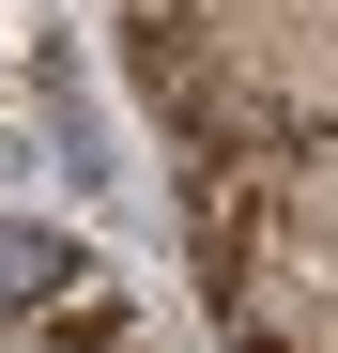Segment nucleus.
Listing matches in <instances>:
<instances>
[{"mask_svg": "<svg viewBox=\"0 0 338 353\" xmlns=\"http://www.w3.org/2000/svg\"><path fill=\"white\" fill-rule=\"evenodd\" d=\"M139 77H154V108L215 123V62H200V31H185V16H139Z\"/></svg>", "mask_w": 338, "mask_h": 353, "instance_id": "obj_1", "label": "nucleus"}, {"mask_svg": "<svg viewBox=\"0 0 338 353\" xmlns=\"http://www.w3.org/2000/svg\"><path fill=\"white\" fill-rule=\"evenodd\" d=\"M62 276H92L77 246H46V230L0 215V323H31V307H62Z\"/></svg>", "mask_w": 338, "mask_h": 353, "instance_id": "obj_2", "label": "nucleus"}, {"mask_svg": "<svg viewBox=\"0 0 338 353\" xmlns=\"http://www.w3.org/2000/svg\"><path fill=\"white\" fill-rule=\"evenodd\" d=\"M246 353H277V338H246Z\"/></svg>", "mask_w": 338, "mask_h": 353, "instance_id": "obj_3", "label": "nucleus"}]
</instances>
